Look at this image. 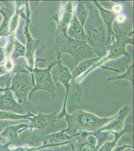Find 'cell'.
Wrapping results in <instances>:
<instances>
[{"label":"cell","instance_id":"1","mask_svg":"<svg viewBox=\"0 0 134 151\" xmlns=\"http://www.w3.org/2000/svg\"><path fill=\"white\" fill-rule=\"evenodd\" d=\"M88 10V16L83 26L86 42L97 57L103 58L110 47L107 44V31L98 9L93 1H84Z\"/></svg>","mask_w":134,"mask_h":151},{"label":"cell","instance_id":"2","mask_svg":"<svg viewBox=\"0 0 134 151\" xmlns=\"http://www.w3.org/2000/svg\"><path fill=\"white\" fill-rule=\"evenodd\" d=\"M67 28L57 27L56 40L53 46L57 60H61L63 54L67 53L74 58L76 66L83 60L97 57L86 41L77 40L69 37L67 34Z\"/></svg>","mask_w":134,"mask_h":151},{"label":"cell","instance_id":"3","mask_svg":"<svg viewBox=\"0 0 134 151\" xmlns=\"http://www.w3.org/2000/svg\"><path fill=\"white\" fill-rule=\"evenodd\" d=\"M114 117V115L110 117H100L82 109L72 114L67 112L63 119L67 122V127L63 131L70 136L80 132H94L103 127Z\"/></svg>","mask_w":134,"mask_h":151},{"label":"cell","instance_id":"4","mask_svg":"<svg viewBox=\"0 0 134 151\" xmlns=\"http://www.w3.org/2000/svg\"><path fill=\"white\" fill-rule=\"evenodd\" d=\"M114 27L115 28L114 31L115 33L116 37L112 38L113 43L111 45L108 54L98 62L97 64L93 66L90 70L76 79L74 81L75 84L80 85V83L83 81L89 73L95 69L102 66L108 60L117 59L122 56L131 57L130 53L126 50V46L128 45H133L134 43L132 37L133 31H132L131 32H125L121 29L116 24H115Z\"/></svg>","mask_w":134,"mask_h":151},{"label":"cell","instance_id":"5","mask_svg":"<svg viewBox=\"0 0 134 151\" xmlns=\"http://www.w3.org/2000/svg\"><path fill=\"white\" fill-rule=\"evenodd\" d=\"M14 69L15 74L11 79L8 90L15 94L17 101L23 107L29 109L30 102L29 101L28 96L30 92L35 86L32 75L28 66L26 67L21 63Z\"/></svg>","mask_w":134,"mask_h":151},{"label":"cell","instance_id":"6","mask_svg":"<svg viewBox=\"0 0 134 151\" xmlns=\"http://www.w3.org/2000/svg\"><path fill=\"white\" fill-rule=\"evenodd\" d=\"M57 63V60L51 62L45 69H39L37 65L33 70L31 74L35 86L29 93V101L30 102L33 94L36 91L43 90L46 91L54 99L56 97V86L53 81L51 74L53 67Z\"/></svg>","mask_w":134,"mask_h":151},{"label":"cell","instance_id":"7","mask_svg":"<svg viewBox=\"0 0 134 151\" xmlns=\"http://www.w3.org/2000/svg\"><path fill=\"white\" fill-rule=\"evenodd\" d=\"M25 26L24 27V33L26 40V45L25 58L26 63L29 67V70L32 72L33 70L36 65L35 52L36 50H42L45 48V45L40 40H35L31 35L29 25L31 23V10L29 6V2L26 1Z\"/></svg>","mask_w":134,"mask_h":151},{"label":"cell","instance_id":"8","mask_svg":"<svg viewBox=\"0 0 134 151\" xmlns=\"http://www.w3.org/2000/svg\"><path fill=\"white\" fill-rule=\"evenodd\" d=\"M57 63L53 67L57 77V81L60 83L64 86L66 89V94L64 101L61 110L58 114L57 119H63L65 115L68 112L67 110V103L68 101V95L71 88V81L73 80V77L68 68L63 64L61 60H56Z\"/></svg>","mask_w":134,"mask_h":151},{"label":"cell","instance_id":"9","mask_svg":"<svg viewBox=\"0 0 134 151\" xmlns=\"http://www.w3.org/2000/svg\"><path fill=\"white\" fill-rule=\"evenodd\" d=\"M75 8L73 1H62L59 13L53 14L50 19L56 22L57 27L68 28L73 18Z\"/></svg>","mask_w":134,"mask_h":151},{"label":"cell","instance_id":"10","mask_svg":"<svg viewBox=\"0 0 134 151\" xmlns=\"http://www.w3.org/2000/svg\"><path fill=\"white\" fill-rule=\"evenodd\" d=\"M98 9L100 14L105 24L107 31V44L110 47L112 44V38L116 37V34L113 28V23L115 19L116 14L113 11L109 10L102 7L98 1H93Z\"/></svg>","mask_w":134,"mask_h":151},{"label":"cell","instance_id":"11","mask_svg":"<svg viewBox=\"0 0 134 151\" xmlns=\"http://www.w3.org/2000/svg\"><path fill=\"white\" fill-rule=\"evenodd\" d=\"M131 109L128 106L121 108L114 117L107 124L99 129V131H107L110 132H119L124 127V122L127 117L130 113Z\"/></svg>","mask_w":134,"mask_h":151},{"label":"cell","instance_id":"12","mask_svg":"<svg viewBox=\"0 0 134 151\" xmlns=\"http://www.w3.org/2000/svg\"><path fill=\"white\" fill-rule=\"evenodd\" d=\"M57 116L56 112L51 114H45L40 112L38 115H34L29 120L31 122V124H29V129L31 132H32L35 129H46L50 124L55 123L56 119H57Z\"/></svg>","mask_w":134,"mask_h":151},{"label":"cell","instance_id":"13","mask_svg":"<svg viewBox=\"0 0 134 151\" xmlns=\"http://www.w3.org/2000/svg\"><path fill=\"white\" fill-rule=\"evenodd\" d=\"M8 2H2L0 9V13L3 17V21L0 25V40L1 37H7L11 35L9 29V23L11 18L14 14V11L12 7L8 6Z\"/></svg>","mask_w":134,"mask_h":151},{"label":"cell","instance_id":"14","mask_svg":"<svg viewBox=\"0 0 134 151\" xmlns=\"http://www.w3.org/2000/svg\"><path fill=\"white\" fill-rule=\"evenodd\" d=\"M67 34L69 37L74 40L86 41V35L83 27L77 19L75 12L67 30Z\"/></svg>","mask_w":134,"mask_h":151},{"label":"cell","instance_id":"15","mask_svg":"<svg viewBox=\"0 0 134 151\" xmlns=\"http://www.w3.org/2000/svg\"><path fill=\"white\" fill-rule=\"evenodd\" d=\"M73 136H70L65 132L63 130L48 134L45 137V139L43 142L42 145H59L61 146L69 144Z\"/></svg>","mask_w":134,"mask_h":151},{"label":"cell","instance_id":"16","mask_svg":"<svg viewBox=\"0 0 134 151\" xmlns=\"http://www.w3.org/2000/svg\"><path fill=\"white\" fill-rule=\"evenodd\" d=\"M21 107L22 106L16 100L12 91L7 90L4 92V94L0 95V110L9 111Z\"/></svg>","mask_w":134,"mask_h":151},{"label":"cell","instance_id":"17","mask_svg":"<svg viewBox=\"0 0 134 151\" xmlns=\"http://www.w3.org/2000/svg\"><path fill=\"white\" fill-rule=\"evenodd\" d=\"M101 57H96L93 58H88L80 62L75 67L72 73H71L74 82L76 79L85 73L90 70L93 66L97 64L102 59Z\"/></svg>","mask_w":134,"mask_h":151},{"label":"cell","instance_id":"18","mask_svg":"<svg viewBox=\"0 0 134 151\" xmlns=\"http://www.w3.org/2000/svg\"><path fill=\"white\" fill-rule=\"evenodd\" d=\"M29 124H21L17 125H10L6 127L0 135L3 138L5 142H8L18 137L20 134L27 129Z\"/></svg>","mask_w":134,"mask_h":151},{"label":"cell","instance_id":"19","mask_svg":"<svg viewBox=\"0 0 134 151\" xmlns=\"http://www.w3.org/2000/svg\"><path fill=\"white\" fill-rule=\"evenodd\" d=\"M133 131V127L132 125L128 124L126 125V127L119 132H112L114 134V138L112 140L106 142L99 148L98 151H113L121 137L124 134L132 133Z\"/></svg>","mask_w":134,"mask_h":151},{"label":"cell","instance_id":"20","mask_svg":"<svg viewBox=\"0 0 134 151\" xmlns=\"http://www.w3.org/2000/svg\"><path fill=\"white\" fill-rule=\"evenodd\" d=\"M87 132H80L73 136L75 139L74 145L76 151H98L97 147L88 142L86 139Z\"/></svg>","mask_w":134,"mask_h":151},{"label":"cell","instance_id":"21","mask_svg":"<svg viewBox=\"0 0 134 151\" xmlns=\"http://www.w3.org/2000/svg\"><path fill=\"white\" fill-rule=\"evenodd\" d=\"M59 145H44L37 147H31L28 146L23 147H14L11 145V142L5 144H0V151H38L41 150L51 148V147H60Z\"/></svg>","mask_w":134,"mask_h":151},{"label":"cell","instance_id":"22","mask_svg":"<svg viewBox=\"0 0 134 151\" xmlns=\"http://www.w3.org/2000/svg\"><path fill=\"white\" fill-rule=\"evenodd\" d=\"M34 114L30 112H29L25 114H19L10 111H3L0 110V119L2 120H30V118L34 116Z\"/></svg>","mask_w":134,"mask_h":151},{"label":"cell","instance_id":"23","mask_svg":"<svg viewBox=\"0 0 134 151\" xmlns=\"http://www.w3.org/2000/svg\"><path fill=\"white\" fill-rule=\"evenodd\" d=\"M75 13L77 19L82 26L83 27L87 20L89 13L88 10L86 7L84 1L77 2V5L75 8Z\"/></svg>","mask_w":134,"mask_h":151},{"label":"cell","instance_id":"24","mask_svg":"<svg viewBox=\"0 0 134 151\" xmlns=\"http://www.w3.org/2000/svg\"><path fill=\"white\" fill-rule=\"evenodd\" d=\"M89 133L95 136L97 138L98 142L97 149L98 150L106 142L111 141L114 138V134L113 132H110L97 130L94 132H89Z\"/></svg>","mask_w":134,"mask_h":151},{"label":"cell","instance_id":"25","mask_svg":"<svg viewBox=\"0 0 134 151\" xmlns=\"http://www.w3.org/2000/svg\"><path fill=\"white\" fill-rule=\"evenodd\" d=\"M127 80L130 81L131 84L133 85V63H132L127 68L126 72L121 75L115 76L109 78L107 79V81H116L120 80Z\"/></svg>","mask_w":134,"mask_h":151},{"label":"cell","instance_id":"26","mask_svg":"<svg viewBox=\"0 0 134 151\" xmlns=\"http://www.w3.org/2000/svg\"><path fill=\"white\" fill-rule=\"evenodd\" d=\"M26 47L23 45L20 42L15 38L13 44V48L12 52V55L15 60L19 58L20 57H25Z\"/></svg>","mask_w":134,"mask_h":151},{"label":"cell","instance_id":"27","mask_svg":"<svg viewBox=\"0 0 134 151\" xmlns=\"http://www.w3.org/2000/svg\"><path fill=\"white\" fill-rule=\"evenodd\" d=\"M15 13L11 18L10 23H9V29H10L11 35L15 33L19 24V18H20L19 9L16 6H15Z\"/></svg>","mask_w":134,"mask_h":151},{"label":"cell","instance_id":"28","mask_svg":"<svg viewBox=\"0 0 134 151\" xmlns=\"http://www.w3.org/2000/svg\"><path fill=\"white\" fill-rule=\"evenodd\" d=\"M15 74V71L14 69L12 72H8L5 75L0 76V88H5L9 87L10 86L11 79Z\"/></svg>","mask_w":134,"mask_h":151},{"label":"cell","instance_id":"29","mask_svg":"<svg viewBox=\"0 0 134 151\" xmlns=\"http://www.w3.org/2000/svg\"><path fill=\"white\" fill-rule=\"evenodd\" d=\"M127 149H133V146L132 145L125 144L122 146L118 147V148H116L115 149L113 150V151H123L124 150Z\"/></svg>","mask_w":134,"mask_h":151},{"label":"cell","instance_id":"30","mask_svg":"<svg viewBox=\"0 0 134 151\" xmlns=\"http://www.w3.org/2000/svg\"><path fill=\"white\" fill-rule=\"evenodd\" d=\"M6 54L5 48L0 47V63L5 58Z\"/></svg>","mask_w":134,"mask_h":151},{"label":"cell","instance_id":"31","mask_svg":"<svg viewBox=\"0 0 134 151\" xmlns=\"http://www.w3.org/2000/svg\"><path fill=\"white\" fill-rule=\"evenodd\" d=\"M8 72L4 65H0V76L4 75Z\"/></svg>","mask_w":134,"mask_h":151},{"label":"cell","instance_id":"32","mask_svg":"<svg viewBox=\"0 0 134 151\" xmlns=\"http://www.w3.org/2000/svg\"><path fill=\"white\" fill-rule=\"evenodd\" d=\"M7 90H8L7 88H0V93L4 92L5 91H7Z\"/></svg>","mask_w":134,"mask_h":151},{"label":"cell","instance_id":"33","mask_svg":"<svg viewBox=\"0 0 134 151\" xmlns=\"http://www.w3.org/2000/svg\"><path fill=\"white\" fill-rule=\"evenodd\" d=\"M71 150L70 151H76L75 149V147L73 144V143L71 142Z\"/></svg>","mask_w":134,"mask_h":151},{"label":"cell","instance_id":"34","mask_svg":"<svg viewBox=\"0 0 134 151\" xmlns=\"http://www.w3.org/2000/svg\"><path fill=\"white\" fill-rule=\"evenodd\" d=\"M1 141H5V140H4L3 138L1 137V136L0 135V142H1Z\"/></svg>","mask_w":134,"mask_h":151},{"label":"cell","instance_id":"35","mask_svg":"<svg viewBox=\"0 0 134 151\" xmlns=\"http://www.w3.org/2000/svg\"><path fill=\"white\" fill-rule=\"evenodd\" d=\"M1 4H2V2H0V9H1Z\"/></svg>","mask_w":134,"mask_h":151}]
</instances>
